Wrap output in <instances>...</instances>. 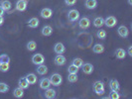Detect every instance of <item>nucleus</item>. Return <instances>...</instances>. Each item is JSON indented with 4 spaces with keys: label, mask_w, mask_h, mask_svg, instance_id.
Wrapping results in <instances>:
<instances>
[{
    "label": "nucleus",
    "mask_w": 132,
    "mask_h": 99,
    "mask_svg": "<svg viewBox=\"0 0 132 99\" xmlns=\"http://www.w3.org/2000/svg\"><path fill=\"white\" fill-rule=\"evenodd\" d=\"M93 91L96 93L97 95H103L104 94V91H105V89H104V84H103V82H101V81H95L94 83H93Z\"/></svg>",
    "instance_id": "obj_1"
},
{
    "label": "nucleus",
    "mask_w": 132,
    "mask_h": 99,
    "mask_svg": "<svg viewBox=\"0 0 132 99\" xmlns=\"http://www.w3.org/2000/svg\"><path fill=\"white\" fill-rule=\"evenodd\" d=\"M50 81H51V84L54 86H60L63 82V77L62 75L59 73H53L51 76H50Z\"/></svg>",
    "instance_id": "obj_2"
},
{
    "label": "nucleus",
    "mask_w": 132,
    "mask_h": 99,
    "mask_svg": "<svg viewBox=\"0 0 132 99\" xmlns=\"http://www.w3.org/2000/svg\"><path fill=\"white\" fill-rule=\"evenodd\" d=\"M67 6H73L77 3V0H65Z\"/></svg>",
    "instance_id": "obj_36"
},
{
    "label": "nucleus",
    "mask_w": 132,
    "mask_h": 99,
    "mask_svg": "<svg viewBox=\"0 0 132 99\" xmlns=\"http://www.w3.org/2000/svg\"><path fill=\"white\" fill-rule=\"evenodd\" d=\"M27 6H28V0H18L15 4L16 10L20 12H24L27 9Z\"/></svg>",
    "instance_id": "obj_6"
},
{
    "label": "nucleus",
    "mask_w": 132,
    "mask_h": 99,
    "mask_svg": "<svg viewBox=\"0 0 132 99\" xmlns=\"http://www.w3.org/2000/svg\"><path fill=\"white\" fill-rule=\"evenodd\" d=\"M4 13H5V11L3 10V8H2V7L0 6V16H3Z\"/></svg>",
    "instance_id": "obj_39"
},
{
    "label": "nucleus",
    "mask_w": 132,
    "mask_h": 99,
    "mask_svg": "<svg viewBox=\"0 0 132 99\" xmlns=\"http://www.w3.org/2000/svg\"><path fill=\"white\" fill-rule=\"evenodd\" d=\"M106 31L104 30H98L97 31V33H96V36H97V38L100 40H104L106 38Z\"/></svg>",
    "instance_id": "obj_32"
},
{
    "label": "nucleus",
    "mask_w": 132,
    "mask_h": 99,
    "mask_svg": "<svg viewBox=\"0 0 132 99\" xmlns=\"http://www.w3.org/2000/svg\"><path fill=\"white\" fill-rule=\"evenodd\" d=\"M10 87L5 82H0V93H6L9 91Z\"/></svg>",
    "instance_id": "obj_28"
},
{
    "label": "nucleus",
    "mask_w": 132,
    "mask_h": 99,
    "mask_svg": "<svg viewBox=\"0 0 132 99\" xmlns=\"http://www.w3.org/2000/svg\"><path fill=\"white\" fill-rule=\"evenodd\" d=\"M26 48L29 52H34V51L37 49V44H36L35 41H30V42L27 43Z\"/></svg>",
    "instance_id": "obj_27"
},
{
    "label": "nucleus",
    "mask_w": 132,
    "mask_h": 99,
    "mask_svg": "<svg viewBox=\"0 0 132 99\" xmlns=\"http://www.w3.org/2000/svg\"><path fill=\"white\" fill-rule=\"evenodd\" d=\"M85 5H86V8L89 9V10L95 9L96 6H97V0H86Z\"/></svg>",
    "instance_id": "obj_18"
},
{
    "label": "nucleus",
    "mask_w": 132,
    "mask_h": 99,
    "mask_svg": "<svg viewBox=\"0 0 132 99\" xmlns=\"http://www.w3.org/2000/svg\"><path fill=\"white\" fill-rule=\"evenodd\" d=\"M9 61H10L9 56H7L5 53H3V55L0 56V64H1V62H9Z\"/></svg>",
    "instance_id": "obj_35"
},
{
    "label": "nucleus",
    "mask_w": 132,
    "mask_h": 99,
    "mask_svg": "<svg viewBox=\"0 0 132 99\" xmlns=\"http://www.w3.org/2000/svg\"><path fill=\"white\" fill-rule=\"evenodd\" d=\"M93 24L95 28H101L104 25V19L102 17H96L95 19L93 20Z\"/></svg>",
    "instance_id": "obj_22"
},
{
    "label": "nucleus",
    "mask_w": 132,
    "mask_h": 99,
    "mask_svg": "<svg viewBox=\"0 0 132 99\" xmlns=\"http://www.w3.org/2000/svg\"><path fill=\"white\" fill-rule=\"evenodd\" d=\"M36 70H37V73H38V74H40V75H45V74H47V73H48V67H47V66L43 64V65L37 66Z\"/></svg>",
    "instance_id": "obj_21"
},
{
    "label": "nucleus",
    "mask_w": 132,
    "mask_h": 99,
    "mask_svg": "<svg viewBox=\"0 0 132 99\" xmlns=\"http://www.w3.org/2000/svg\"><path fill=\"white\" fill-rule=\"evenodd\" d=\"M0 6L3 8V10L7 12V11H10L11 10V7H12V4L9 0H1L0 1Z\"/></svg>",
    "instance_id": "obj_17"
},
{
    "label": "nucleus",
    "mask_w": 132,
    "mask_h": 99,
    "mask_svg": "<svg viewBox=\"0 0 132 99\" xmlns=\"http://www.w3.org/2000/svg\"><path fill=\"white\" fill-rule=\"evenodd\" d=\"M127 53L129 57H132V46H129L128 48V51H127Z\"/></svg>",
    "instance_id": "obj_37"
},
{
    "label": "nucleus",
    "mask_w": 132,
    "mask_h": 99,
    "mask_svg": "<svg viewBox=\"0 0 132 99\" xmlns=\"http://www.w3.org/2000/svg\"><path fill=\"white\" fill-rule=\"evenodd\" d=\"M128 4H129V5H132V0H128Z\"/></svg>",
    "instance_id": "obj_40"
},
{
    "label": "nucleus",
    "mask_w": 132,
    "mask_h": 99,
    "mask_svg": "<svg viewBox=\"0 0 132 99\" xmlns=\"http://www.w3.org/2000/svg\"><path fill=\"white\" fill-rule=\"evenodd\" d=\"M115 56L118 59H124L126 58V52L123 49H117L115 51Z\"/></svg>",
    "instance_id": "obj_24"
},
{
    "label": "nucleus",
    "mask_w": 132,
    "mask_h": 99,
    "mask_svg": "<svg viewBox=\"0 0 132 99\" xmlns=\"http://www.w3.org/2000/svg\"><path fill=\"white\" fill-rule=\"evenodd\" d=\"M117 24V19L114 16H108L104 19V25L107 28H113Z\"/></svg>",
    "instance_id": "obj_7"
},
{
    "label": "nucleus",
    "mask_w": 132,
    "mask_h": 99,
    "mask_svg": "<svg viewBox=\"0 0 132 99\" xmlns=\"http://www.w3.org/2000/svg\"><path fill=\"white\" fill-rule=\"evenodd\" d=\"M68 19L71 22H76L79 19V12L77 9H71L68 13Z\"/></svg>",
    "instance_id": "obj_4"
},
{
    "label": "nucleus",
    "mask_w": 132,
    "mask_h": 99,
    "mask_svg": "<svg viewBox=\"0 0 132 99\" xmlns=\"http://www.w3.org/2000/svg\"><path fill=\"white\" fill-rule=\"evenodd\" d=\"M67 61V59L65 56H63V55H57L56 56V58L54 59V62H55V65L58 66H65V64H66Z\"/></svg>",
    "instance_id": "obj_9"
},
{
    "label": "nucleus",
    "mask_w": 132,
    "mask_h": 99,
    "mask_svg": "<svg viewBox=\"0 0 132 99\" xmlns=\"http://www.w3.org/2000/svg\"><path fill=\"white\" fill-rule=\"evenodd\" d=\"M44 96L48 99H53V98H56V96H57V91L53 89V88H47L45 89V94H44Z\"/></svg>",
    "instance_id": "obj_14"
},
{
    "label": "nucleus",
    "mask_w": 132,
    "mask_h": 99,
    "mask_svg": "<svg viewBox=\"0 0 132 99\" xmlns=\"http://www.w3.org/2000/svg\"><path fill=\"white\" fill-rule=\"evenodd\" d=\"M51 81H50V78H48V77H43V78L40 79L39 81V86L41 89H47V88H49V87H51Z\"/></svg>",
    "instance_id": "obj_10"
},
{
    "label": "nucleus",
    "mask_w": 132,
    "mask_h": 99,
    "mask_svg": "<svg viewBox=\"0 0 132 99\" xmlns=\"http://www.w3.org/2000/svg\"><path fill=\"white\" fill-rule=\"evenodd\" d=\"M109 88L111 90H115V91H119L120 89V85H119V82L116 79H111L109 81Z\"/></svg>",
    "instance_id": "obj_20"
},
{
    "label": "nucleus",
    "mask_w": 132,
    "mask_h": 99,
    "mask_svg": "<svg viewBox=\"0 0 132 99\" xmlns=\"http://www.w3.org/2000/svg\"><path fill=\"white\" fill-rule=\"evenodd\" d=\"M68 80H69V82H71V83L77 82V81H78V73H69Z\"/></svg>",
    "instance_id": "obj_30"
},
{
    "label": "nucleus",
    "mask_w": 132,
    "mask_h": 99,
    "mask_svg": "<svg viewBox=\"0 0 132 99\" xmlns=\"http://www.w3.org/2000/svg\"><path fill=\"white\" fill-rule=\"evenodd\" d=\"M81 68H82V73L85 74H92L93 73V66L89 62H86V64H82L81 66Z\"/></svg>",
    "instance_id": "obj_12"
},
{
    "label": "nucleus",
    "mask_w": 132,
    "mask_h": 99,
    "mask_svg": "<svg viewBox=\"0 0 132 99\" xmlns=\"http://www.w3.org/2000/svg\"><path fill=\"white\" fill-rule=\"evenodd\" d=\"M53 15V10L51 8H43L40 11V16L43 19H50Z\"/></svg>",
    "instance_id": "obj_8"
},
{
    "label": "nucleus",
    "mask_w": 132,
    "mask_h": 99,
    "mask_svg": "<svg viewBox=\"0 0 132 99\" xmlns=\"http://www.w3.org/2000/svg\"><path fill=\"white\" fill-rule=\"evenodd\" d=\"M29 83H28V81L26 80L25 77H22V78L19 79V81H18V87L20 88H22V89H27L28 87H29Z\"/></svg>",
    "instance_id": "obj_25"
},
{
    "label": "nucleus",
    "mask_w": 132,
    "mask_h": 99,
    "mask_svg": "<svg viewBox=\"0 0 132 99\" xmlns=\"http://www.w3.org/2000/svg\"><path fill=\"white\" fill-rule=\"evenodd\" d=\"M4 23V17L3 16H0V26H2Z\"/></svg>",
    "instance_id": "obj_38"
},
{
    "label": "nucleus",
    "mask_w": 132,
    "mask_h": 99,
    "mask_svg": "<svg viewBox=\"0 0 132 99\" xmlns=\"http://www.w3.org/2000/svg\"><path fill=\"white\" fill-rule=\"evenodd\" d=\"M26 80L28 81V83L30 85H33V84H36L37 83V75L35 73H28L26 76H25Z\"/></svg>",
    "instance_id": "obj_15"
},
{
    "label": "nucleus",
    "mask_w": 132,
    "mask_h": 99,
    "mask_svg": "<svg viewBox=\"0 0 132 99\" xmlns=\"http://www.w3.org/2000/svg\"><path fill=\"white\" fill-rule=\"evenodd\" d=\"M72 64H73V66H76L77 67H81L82 66V64H84V60L81 59H79V58H76V59H73V61H72Z\"/></svg>",
    "instance_id": "obj_31"
},
{
    "label": "nucleus",
    "mask_w": 132,
    "mask_h": 99,
    "mask_svg": "<svg viewBox=\"0 0 132 99\" xmlns=\"http://www.w3.org/2000/svg\"><path fill=\"white\" fill-rule=\"evenodd\" d=\"M31 60L35 66H40V65H43L45 62V57L42 53H35V55H33Z\"/></svg>",
    "instance_id": "obj_3"
},
{
    "label": "nucleus",
    "mask_w": 132,
    "mask_h": 99,
    "mask_svg": "<svg viewBox=\"0 0 132 99\" xmlns=\"http://www.w3.org/2000/svg\"><path fill=\"white\" fill-rule=\"evenodd\" d=\"M41 34L43 36H45V37H49V36H51L53 34V28L50 25H45L41 30Z\"/></svg>",
    "instance_id": "obj_16"
},
{
    "label": "nucleus",
    "mask_w": 132,
    "mask_h": 99,
    "mask_svg": "<svg viewBox=\"0 0 132 99\" xmlns=\"http://www.w3.org/2000/svg\"><path fill=\"white\" fill-rule=\"evenodd\" d=\"M68 71L69 73H79V67H77L76 66H73V64L71 66H69L68 67Z\"/></svg>",
    "instance_id": "obj_34"
},
{
    "label": "nucleus",
    "mask_w": 132,
    "mask_h": 99,
    "mask_svg": "<svg viewBox=\"0 0 132 99\" xmlns=\"http://www.w3.org/2000/svg\"><path fill=\"white\" fill-rule=\"evenodd\" d=\"M93 52L94 53H102L104 52V46L101 44H95L93 47Z\"/></svg>",
    "instance_id": "obj_23"
},
{
    "label": "nucleus",
    "mask_w": 132,
    "mask_h": 99,
    "mask_svg": "<svg viewBox=\"0 0 132 99\" xmlns=\"http://www.w3.org/2000/svg\"><path fill=\"white\" fill-rule=\"evenodd\" d=\"M54 52L57 55H62V53H64L66 52V47L64 46L63 43H57L54 46Z\"/></svg>",
    "instance_id": "obj_13"
},
{
    "label": "nucleus",
    "mask_w": 132,
    "mask_h": 99,
    "mask_svg": "<svg viewBox=\"0 0 132 99\" xmlns=\"http://www.w3.org/2000/svg\"><path fill=\"white\" fill-rule=\"evenodd\" d=\"M13 95L14 97L16 98H22L24 96V89L20 88V87H17L13 90Z\"/></svg>",
    "instance_id": "obj_26"
},
{
    "label": "nucleus",
    "mask_w": 132,
    "mask_h": 99,
    "mask_svg": "<svg viewBox=\"0 0 132 99\" xmlns=\"http://www.w3.org/2000/svg\"><path fill=\"white\" fill-rule=\"evenodd\" d=\"M40 24V21L38 18H36V17H33V18H31V19L28 21V27H30V28H32V29H35V28H37V27L39 26Z\"/></svg>",
    "instance_id": "obj_19"
},
{
    "label": "nucleus",
    "mask_w": 132,
    "mask_h": 99,
    "mask_svg": "<svg viewBox=\"0 0 132 99\" xmlns=\"http://www.w3.org/2000/svg\"><path fill=\"white\" fill-rule=\"evenodd\" d=\"M10 68L9 62H1L0 64V71L1 73H7Z\"/></svg>",
    "instance_id": "obj_29"
},
{
    "label": "nucleus",
    "mask_w": 132,
    "mask_h": 99,
    "mask_svg": "<svg viewBox=\"0 0 132 99\" xmlns=\"http://www.w3.org/2000/svg\"><path fill=\"white\" fill-rule=\"evenodd\" d=\"M117 33H118V35L121 38H124V39H125V38L128 37V35H129V30L127 29V27H125L124 25H122V26L118 27Z\"/></svg>",
    "instance_id": "obj_11"
},
{
    "label": "nucleus",
    "mask_w": 132,
    "mask_h": 99,
    "mask_svg": "<svg viewBox=\"0 0 132 99\" xmlns=\"http://www.w3.org/2000/svg\"><path fill=\"white\" fill-rule=\"evenodd\" d=\"M120 97L118 91H115V90H111L109 92V95H108V98L110 99H118Z\"/></svg>",
    "instance_id": "obj_33"
},
{
    "label": "nucleus",
    "mask_w": 132,
    "mask_h": 99,
    "mask_svg": "<svg viewBox=\"0 0 132 99\" xmlns=\"http://www.w3.org/2000/svg\"><path fill=\"white\" fill-rule=\"evenodd\" d=\"M90 24H92V22H90L89 18H87V17H82L79 21V27L82 30L88 29L90 27Z\"/></svg>",
    "instance_id": "obj_5"
}]
</instances>
